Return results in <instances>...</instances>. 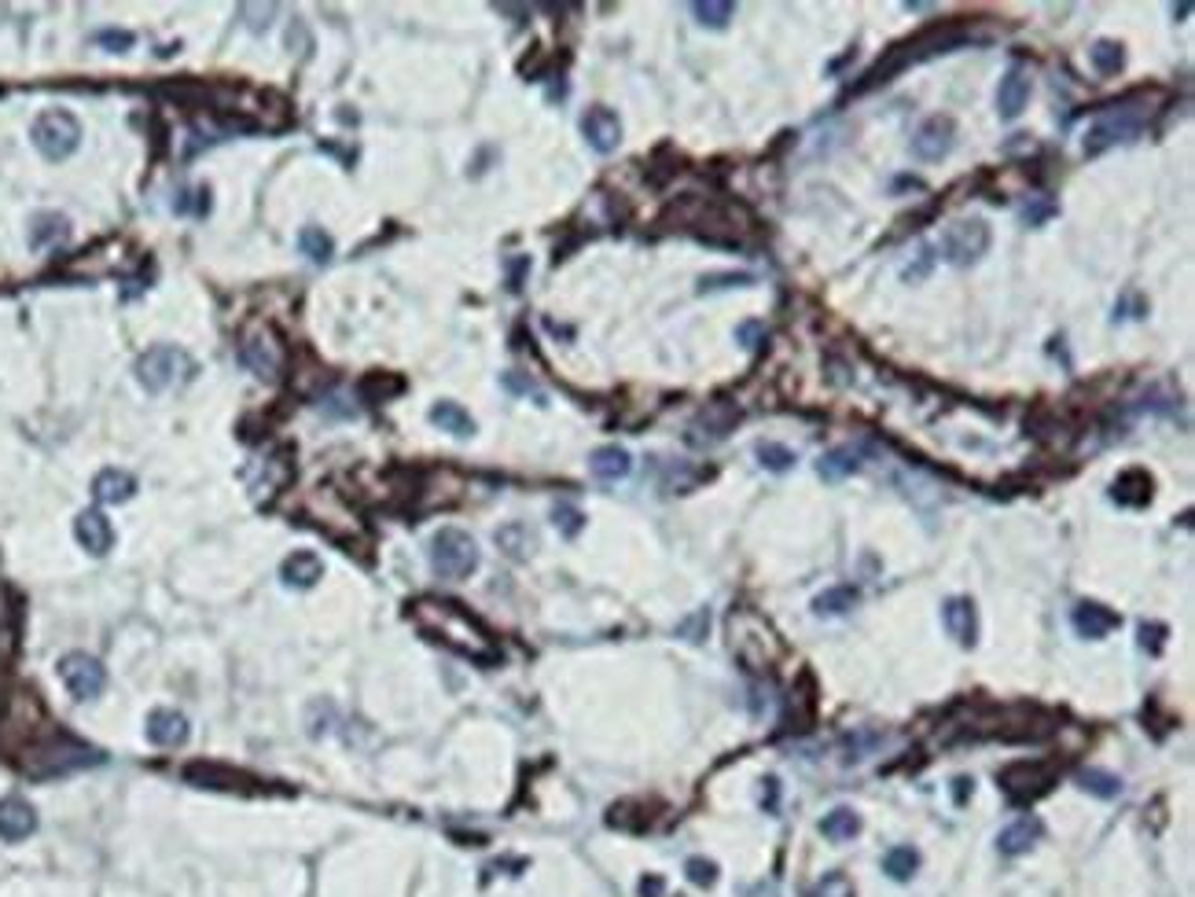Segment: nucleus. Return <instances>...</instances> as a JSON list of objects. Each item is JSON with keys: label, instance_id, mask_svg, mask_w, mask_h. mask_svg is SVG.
Returning a JSON list of instances; mask_svg holds the SVG:
<instances>
[{"label": "nucleus", "instance_id": "obj_45", "mask_svg": "<svg viewBox=\"0 0 1195 897\" xmlns=\"http://www.w3.org/2000/svg\"><path fill=\"white\" fill-rule=\"evenodd\" d=\"M953 798H956V806H964V802H968V787H971V780L968 776H960V780H953Z\"/></svg>", "mask_w": 1195, "mask_h": 897}, {"label": "nucleus", "instance_id": "obj_22", "mask_svg": "<svg viewBox=\"0 0 1195 897\" xmlns=\"http://www.w3.org/2000/svg\"><path fill=\"white\" fill-rule=\"evenodd\" d=\"M92 493L100 504H126L133 493H137V478L129 471H118V467H107L100 475L92 478Z\"/></svg>", "mask_w": 1195, "mask_h": 897}, {"label": "nucleus", "instance_id": "obj_11", "mask_svg": "<svg viewBox=\"0 0 1195 897\" xmlns=\"http://www.w3.org/2000/svg\"><path fill=\"white\" fill-rule=\"evenodd\" d=\"M239 361H243V368H251V372L262 375V379H280V368H284V346L276 342L273 331L254 328L243 335V342H239Z\"/></svg>", "mask_w": 1195, "mask_h": 897}, {"label": "nucleus", "instance_id": "obj_26", "mask_svg": "<svg viewBox=\"0 0 1195 897\" xmlns=\"http://www.w3.org/2000/svg\"><path fill=\"white\" fill-rule=\"evenodd\" d=\"M431 423L438 431L453 434V438H471L475 434V420L467 416V409H460L456 401H438L431 409Z\"/></svg>", "mask_w": 1195, "mask_h": 897}, {"label": "nucleus", "instance_id": "obj_21", "mask_svg": "<svg viewBox=\"0 0 1195 897\" xmlns=\"http://www.w3.org/2000/svg\"><path fill=\"white\" fill-rule=\"evenodd\" d=\"M942 622L949 629V636H956L964 648L975 644V633H979V622H975V603L964 600V596H953V600L942 607Z\"/></svg>", "mask_w": 1195, "mask_h": 897}, {"label": "nucleus", "instance_id": "obj_34", "mask_svg": "<svg viewBox=\"0 0 1195 897\" xmlns=\"http://www.w3.org/2000/svg\"><path fill=\"white\" fill-rule=\"evenodd\" d=\"M1078 787L1082 791H1089V795L1096 798H1118L1122 795V780L1111 773H1100V769H1085V773H1078Z\"/></svg>", "mask_w": 1195, "mask_h": 897}, {"label": "nucleus", "instance_id": "obj_41", "mask_svg": "<svg viewBox=\"0 0 1195 897\" xmlns=\"http://www.w3.org/2000/svg\"><path fill=\"white\" fill-rule=\"evenodd\" d=\"M688 879H692L695 886H714V879H717V868H714V861H703V857H692V861H688Z\"/></svg>", "mask_w": 1195, "mask_h": 897}, {"label": "nucleus", "instance_id": "obj_15", "mask_svg": "<svg viewBox=\"0 0 1195 897\" xmlns=\"http://www.w3.org/2000/svg\"><path fill=\"white\" fill-rule=\"evenodd\" d=\"M37 831V813L26 798L12 795L0 798V839L4 842H23Z\"/></svg>", "mask_w": 1195, "mask_h": 897}, {"label": "nucleus", "instance_id": "obj_10", "mask_svg": "<svg viewBox=\"0 0 1195 897\" xmlns=\"http://www.w3.org/2000/svg\"><path fill=\"white\" fill-rule=\"evenodd\" d=\"M59 677H63V684H67V692L74 695V699H81V703L96 699V695L103 692V684H107V670L100 666V659L81 655V651L59 659Z\"/></svg>", "mask_w": 1195, "mask_h": 897}, {"label": "nucleus", "instance_id": "obj_32", "mask_svg": "<svg viewBox=\"0 0 1195 897\" xmlns=\"http://www.w3.org/2000/svg\"><path fill=\"white\" fill-rule=\"evenodd\" d=\"M857 467H861V460H857L854 449H831V453L817 464V471L824 482H839V478L854 475Z\"/></svg>", "mask_w": 1195, "mask_h": 897}, {"label": "nucleus", "instance_id": "obj_27", "mask_svg": "<svg viewBox=\"0 0 1195 897\" xmlns=\"http://www.w3.org/2000/svg\"><path fill=\"white\" fill-rule=\"evenodd\" d=\"M67 232H70V225L63 214H37L34 228H30V247L45 250V247H52V243H59V239H67Z\"/></svg>", "mask_w": 1195, "mask_h": 897}, {"label": "nucleus", "instance_id": "obj_25", "mask_svg": "<svg viewBox=\"0 0 1195 897\" xmlns=\"http://www.w3.org/2000/svg\"><path fill=\"white\" fill-rule=\"evenodd\" d=\"M1037 839H1041V820L1023 817V820H1015V824H1008V828L1001 831L997 846H1001V853H1008V857H1019V853L1030 850Z\"/></svg>", "mask_w": 1195, "mask_h": 897}, {"label": "nucleus", "instance_id": "obj_23", "mask_svg": "<svg viewBox=\"0 0 1195 897\" xmlns=\"http://www.w3.org/2000/svg\"><path fill=\"white\" fill-rule=\"evenodd\" d=\"M1151 475L1148 471H1140V467H1133V471H1122V475L1115 478V489H1111V497L1118 500V504H1126V508H1144L1151 500Z\"/></svg>", "mask_w": 1195, "mask_h": 897}, {"label": "nucleus", "instance_id": "obj_19", "mask_svg": "<svg viewBox=\"0 0 1195 897\" xmlns=\"http://www.w3.org/2000/svg\"><path fill=\"white\" fill-rule=\"evenodd\" d=\"M1070 625L1078 629V636H1089V640H1104L1111 629L1122 625L1115 611H1107L1104 603H1078L1074 614H1070Z\"/></svg>", "mask_w": 1195, "mask_h": 897}, {"label": "nucleus", "instance_id": "obj_36", "mask_svg": "<svg viewBox=\"0 0 1195 897\" xmlns=\"http://www.w3.org/2000/svg\"><path fill=\"white\" fill-rule=\"evenodd\" d=\"M883 868H887L890 879H909V875L920 868V853L912 850V846H894V850H887V857H883Z\"/></svg>", "mask_w": 1195, "mask_h": 897}, {"label": "nucleus", "instance_id": "obj_1", "mask_svg": "<svg viewBox=\"0 0 1195 897\" xmlns=\"http://www.w3.org/2000/svg\"><path fill=\"white\" fill-rule=\"evenodd\" d=\"M968 41H971V34L964 30V23H956V19H949V23L923 26L920 34H912V37H905V41H898V45H890L887 56H883L876 67L868 70L865 81H857L854 92L879 89V85H887V81L898 78L901 70H909L912 63L931 59V56H942V52H956V48L968 45Z\"/></svg>", "mask_w": 1195, "mask_h": 897}, {"label": "nucleus", "instance_id": "obj_46", "mask_svg": "<svg viewBox=\"0 0 1195 897\" xmlns=\"http://www.w3.org/2000/svg\"><path fill=\"white\" fill-rule=\"evenodd\" d=\"M640 890H644V897H659L662 894V879H644V886H640Z\"/></svg>", "mask_w": 1195, "mask_h": 897}, {"label": "nucleus", "instance_id": "obj_43", "mask_svg": "<svg viewBox=\"0 0 1195 897\" xmlns=\"http://www.w3.org/2000/svg\"><path fill=\"white\" fill-rule=\"evenodd\" d=\"M1162 629L1159 625H1140V644H1144V648H1148L1151 644V651H1159L1162 648Z\"/></svg>", "mask_w": 1195, "mask_h": 897}, {"label": "nucleus", "instance_id": "obj_42", "mask_svg": "<svg viewBox=\"0 0 1195 897\" xmlns=\"http://www.w3.org/2000/svg\"><path fill=\"white\" fill-rule=\"evenodd\" d=\"M96 45H107L111 52H129L133 48V34H126V30H103V34H96Z\"/></svg>", "mask_w": 1195, "mask_h": 897}, {"label": "nucleus", "instance_id": "obj_38", "mask_svg": "<svg viewBox=\"0 0 1195 897\" xmlns=\"http://www.w3.org/2000/svg\"><path fill=\"white\" fill-rule=\"evenodd\" d=\"M361 390H365L372 401H387V398H394V394H401V390H405V379H398V375H387V372H376V375H368L365 383H361Z\"/></svg>", "mask_w": 1195, "mask_h": 897}, {"label": "nucleus", "instance_id": "obj_28", "mask_svg": "<svg viewBox=\"0 0 1195 897\" xmlns=\"http://www.w3.org/2000/svg\"><path fill=\"white\" fill-rule=\"evenodd\" d=\"M1089 59H1093V70L1100 78H1115L1126 67V48L1118 45V41H1096L1089 48Z\"/></svg>", "mask_w": 1195, "mask_h": 897}, {"label": "nucleus", "instance_id": "obj_24", "mask_svg": "<svg viewBox=\"0 0 1195 897\" xmlns=\"http://www.w3.org/2000/svg\"><path fill=\"white\" fill-rule=\"evenodd\" d=\"M629 467H633V460H629V453L622 445H604V449H596L589 456V471L600 482H622L629 475Z\"/></svg>", "mask_w": 1195, "mask_h": 897}, {"label": "nucleus", "instance_id": "obj_8", "mask_svg": "<svg viewBox=\"0 0 1195 897\" xmlns=\"http://www.w3.org/2000/svg\"><path fill=\"white\" fill-rule=\"evenodd\" d=\"M1056 780V769L1048 761H1012L1001 773V787L1004 795L1012 798L1015 806H1030L1037 798L1045 795L1048 787Z\"/></svg>", "mask_w": 1195, "mask_h": 897}, {"label": "nucleus", "instance_id": "obj_35", "mask_svg": "<svg viewBox=\"0 0 1195 897\" xmlns=\"http://www.w3.org/2000/svg\"><path fill=\"white\" fill-rule=\"evenodd\" d=\"M497 545H501L512 559H526L530 556V548H534V534L519 523L504 526V530H497Z\"/></svg>", "mask_w": 1195, "mask_h": 897}, {"label": "nucleus", "instance_id": "obj_17", "mask_svg": "<svg viewBox=\"0 0 1195 897\" xmlns=\"http://www.w3.org/2000/svg\"><path fill=\"white\" fill-rule=\"evenodd\" d=\"M188 732H192V725H188V717H184L181 710H151L148 739L155 743V747H162V750L184 747Z\"/></svg>", "mask_w": 1195, "mask_h": 897}, {"label": "nucleus", "instance_id": "obj_39", "mask_svg": "<svg viewBox=\"0 0 1195 897\" xmlns=\"http://www.w3.org/2000/svg\"><path fill=\"white\" fill-rule=\"evenodd\" d=\"M552 523H556V530L563 537H578L581 526H585V515H581L574 504H556V508H552Z\"/></svg>", "mask_w": 1195, "mask_h": 897}, {"label": "nucleus", "instance_id": "obj_4", "mask_svg": "<svg viewBox=\"0 0 1195 897\" xmlns=\"http://www.w3.org/2000/svg\"><path fill=\"white\" fill-rule=\"evenodd\" d=\"M195 372V361L181 346H151L148 353H140L137 379L148 394H166V390L188 383Z\"/></svg>", "mask_w": 1195, "mask_h": 897}, {"label": "nucleus", "instance_id": "obj_31", "mask_svg": "<svg viewBox=\"0 0 1195 897\" xmlns=\"http://www.w3.org/2000/svg\"><path fill=\"white\" fill-rule=\"evenodd\" d=\"M861 600V592L850 589V585H835V589L820 592L817 600H813V611L817 614H828V618H835V614H846L854 603Z\"/></svg>", "mask_w": 1195, "mask_h": 897}, {"label": "nucleus", "instance_id": "obj_30", "mask_svg": "<svg viewBox=\"0 0 1195 897\" xmlns=\"http://www.w3.org/2000/svg\"><path fill=\"white\" fill-rule=\"evenodd\" d=\"M692 15L706 30H725L736 19V4H729V0H699V4H692Z\"/></svg>", "mask_w": 1195, "mask_h": 897}, {"label": "nucleus", "instance_id": "obj_7", "mask_svg": "<svg viewBox=\"0 0 1195 897\" xmlns=\"http://www.w3.org/2000/svg\"><path fill=\"white\" fill-rule=\"evenodd\" d=\"M81 144V125L70 111H45L34 122V148L48 162L70 159Z\"/></svg>", "mask_w": 1195, "mask_h": 897}, {"label": "nucleus", "instance_id": "obj_18", "mask_svg": "<svg viewBox=\"0 0 1195 897\" xmlns=\"http://www.w3.org/2000/svg\"><path fill=\"white\" fill-rule=\"evenodd\" d=\"M1026 103H1030V78L1019 67H1012L1001 78V89H997V114L1004 122H1015L1026 111Z\"/></svg>", "mask_w": 1195, "mask_h": 897}, {"label": "nucleus", "instance_id": "obj_12", "mask_svg": "<svg viewBox=\"0 0 1195 897\" xmlns=\"http://www.w3.org/2000/svg\"><path fill=\"white\" fill-rule=\"evenodd\" d=\"M740 405L736 401H710L692 423H688V442L692 445H717L729 438V431H736L740 423Z\"/></svg>", "mask_w": 1195, "mask_h": 897}, {"label": "nucleus", "instance_id": "obj_13", "mask_svg": "<svg viewBox=\"0 0 1195 897\" xmlns=\"http://www.w3.org/2000/svg\"><path fill=\"white\" fill-rule=\"evenodd\" d=\"M956 144V125L949 114H934L916 129L912 137V155L923 162H942Z\"/></svg>", "mask_w": 1195, "mask_h": 897}, {"label": "nucleus", "instance_id": "obj_9", "mask_svg": "<svg viewBox=\"0 0 1195 897\" xmlns=\"http://www.w3.org/2000/svg\"><path fill=\"white\" fill-rule=\"evenodd\" d=\"M1140 129V111H1133V107H1118L1115 111L1100 114L1093 125H1089V133H1085V155H1104L1107 148H1115L1118 140H1129L1137 137Z\"/></svg>", "mask_w": 1195, "mask_h": 897}, {"label": "nucleus", "instance_id": "obj_6", "mask_svg": "<svg viewBox=\"0 0 1195 897\" xmlns=\"http://www.w3.org/2000/svg\"><path fill=\"white\" fill-rule=\"evenodd\" d=\"M990 225L982 217H960L942 232V258L956 269H968L990 250Z\"/></svg>", "mask_w": 1195, "mask_h": 897}, {"label": "nucleus", "instance_id": "obj_33", "mask_svg": "<svg viewBox=\"0 0 1195 897\" xmlns=\"http://www.w3.org/2000/svg\"><path fill=\"white\" fill-rule=\"evenodd\" d=\"M298 247H302V254H306L309 262H317V265L331 262V254H335V243H331V236L324 232V228H317V225L302 228Z\"/></svg>", "mask_w": 1195, "mask_h": 897}, {"label": "nucleus", "instance_id": "obj_3", "mask_svg": "<svg viewBox=\"0 0 1195 897\" xmlns=\"http://www.w3.org/2000/svg\"><path fill=\"white\" fill-rule=\"evenodd\" d=\"M729 633H732V651H736V659H740L751 673L773 670L776 662H780V655H784V640H780V633H776L773 625L765 622L758 611H747V607L732 611Z\"/></svg>", "mask_w": 1195, "mask_h": 897}, {"label": "nucleus", "instance_id": "obj_5", "mask_svg": "<svg viewBox=\"0 0 1195 897\" xmlns=\"http://www.w3.org/2000/svg\"><path fill=\"white\" fill-rule=\"evenodd\" d=\"M431 567L438 578L445 581H464L475 574L478 567V545L475 537L456 530V526H445L431 537Z\"/></svg>", "mask_w": 1195, "mask_h": 897}, {"label": "nucleus", "instance_id": "obj_2", "mask_svg": "<svg viewBox=\"0 0 1195 897\" xmlns=\"http://www.w3.org/2000/svg\"><path fill=\"white\" fill-rule=\"evenodd\" d=\"M412 614H416V622H420L434 640L449 644V648L460 651L464 659H475V662L497 659V648H493L490 633H486L467 611H460L456 603L423 600V603H416V611Z\"/></svg>", "mask_w": 1195, "mask_h": 897}, {"label": "nucleus", "instance_id": "obj_29", "mask_svg": "<svg viewBox=\"0 0 1195 897\" xmlns=\"http://www.w3.org/2000/svg\"><path fill=\"white\" fill-rule=\"evenodd\" d=\"M857 831H861V817H857L854 809H831L828 817L820 820V835L831 842H846L854 839Z\"/></svg>", "mask_w": 1195, "mask_h": 897}, {"label": "nucleus", "instance_id": "obj_14", "mask_svg": "<svg viewBox=\"0 0 1195 897\" xmlns=\"http://www.w3.org/2000/svg\"><path fill=\"white\" fill-rule=\"evenodd\" d=\"M581 133L589 140V148L600 151V155H611L622 144V122H618V114L611 107H589L581 114Z\"/></svg>", "mask_w": 1195, "mask_h": 897}, {"label": "nucleus", "instance_id": "obj_20", "mask_svg": "<svg viewBox=\"0 0 1195 897\" xmlns=\"http://www.w3.org/2000/svg\"><path fill=\"white\" fill-rule=\"evenodd\" d=\"M324 574V563L313 552H291V556L280 563V581L291 585V589H313Z\"/></svg>", "mask_w": 1195, "mask_h": 897}, {"label": "nucleus", "instance_id": "obj_37", "mask_svg": "<svg viewBox=\"0 0 1195 897\" xmlns=\"http://www.w3.org/2000/svg\"><path fill=\"white\" fill-rule=\"evenodd\" d=\"M758 460H762L765 471H773V475H784V471H791L795 467V449H787V445H776V442H762L758 445Z\"/></svg>", "mask_w": 1195, "mask_h": 897}, {"label": "nucleus", "instance_id": "obj_40", "mask_svg": "<svg viewBox=\"0 0 1195 897\" xmlns=\"http://www.w3.org/2000/svg\"><path fill=\"white\" fill-rule=\"evenodd\" d=\"M809 897H854V883L843 872H831L809 890Z\"/></svg>", "mask_w": 1195, "mask_h": 897}, {"label": "nucleus", "instance_id": "obj_16", "mask_svg": "<svg viewBox=\"0 0 1195 897\" xmlns=\"http://www.w3.org/2000/svg\"><path fill=\"white\" fill-rule=\"evenodd\" d=\"M74 537H78V545L89 552V556H107L114 545V530L111 523H107V515L96 508L81 511L78 519H74Z\"/></svg>", "mask_w": 1195, "mask_h": 897}, {"label": "nucleus", "instance_id": "obj_44", "mask_svg": "<svg viewBox=\"0 0 1195 897\" xmlns=\"http://www.w3.org/2000/svg\"><path fill=\"white\" fill-rule=\"evenodd\" d=\"M776 798H780V784H776V776H769V780H765V795H762V806L769 809V813H776Z\"/></svg>", "mask_w": 1195, "mask_h": 897}]
</instances>
